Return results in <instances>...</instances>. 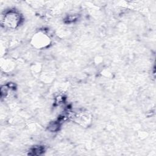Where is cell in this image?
<instances>
[{
    "mask_svg": "<svg viewBox=\"0 0 156 156\" xmlns=\"http://www.w3.org/2000/svg\"><path fill=\"white\" fill-rule=\"evenodd\" d=\"M4 26L9 28H15L21 21L20 15L15 11L10 10L7 12L3 18Z\"/></svg>",
    "mask_w": 156,
    "mask_h": 156,
    "instance_id": "cell-1",
    "label": "cell"
}]
</instances>
